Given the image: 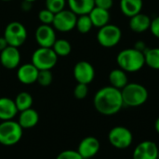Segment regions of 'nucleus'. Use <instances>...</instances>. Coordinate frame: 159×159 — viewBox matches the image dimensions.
Instances as JSON below:
<instances>
[{"label":"nucleus","instance_id":"c756f323","mask_svg":"<svg viewBox=\"0 0 159 159\" xmlns=\"http://www.w3.org/2000/svg\"><path fill=\"white\" fill-rule=\"evenodd\" d=\"M89 93V88L88 85L86 84H81V83H77V85L75 87L74 89V96L77 99V100H83L88 96Z\"/></svg>","mask_w":159,"mask_h":159},{"label":"nucleus","instance_id":"393cba45","mask_svg":"<svg viewBox=\"0 0 159 159\" xmlns=\"http://www.w3.org/2000/svg\"><path fill=\"white\" fill-rule=\"evenodd\" d=\"M52 49L58 57H66L72 51V46L69 41L65 39H56L52 46Z\"/></svg>","mask_w":159,"mask_h":159},{"label":"nucleus","instance_id":"b1692460","mask_svg":"<svg viewBox=\"0 0 159 159\" xmlns=\"http://www.w3.org/2000/svg\"><path fill=\"white\" fill-rule=\"evenodd\" d=\"M145 64L154 70H159V48H147L144 51Z\"/></svg>","mask_w":159,"mask_h":159},{"label":"nucleus","instance_id":"f257e3e1","mask_svg":"<svg viewBox=\"0 0 159 159\" xmlns=\"http://www.w3.org/2000/svg\"><path fill=\"white\" fill-rule=\"evenodd\" d=\"M93 104L98 113L102 116H114L124 106L121 90L112 86L100 89L94 95Z\"/></svg>","mask_w":159,"mask_h":159},{"label":"nucleus","instance_id":"2eb2a0df","mask_svg":"<svg viewBox=\"0 0 159 159\" xmlns=\"http://www.w3.org/2000/svg\"><path fill=\"white\" fill-rule=\"evenodd\" d=\"M39 70L31 62L19 66L17 71L18 80L24 85H31L37 81Z\"/></svg>","mask_w":159,"mask_h":159},{"label":"nucleus","instance_id":"aec40b11","mask_svg":"<svg viewBox=\"0 0 159 159\" xmlns=\"http://www.w3.org/2000/svg\"><path fill=\"white\" fill-rule=\"evenodd\" d=\"M89 16L92 21L93 26L102 28L109 23L110 21V13L109 10L100 8L97 7H94L93 9L89 13Z\"/></svg>","mask_w":159,"mask_h":159},{"label":"nucleus","instance_id":"20e7f679","mask_svg":"<svg viewBox=\"0 0 159 159\" xmlns=\"http://www.w3.org/2000/svg\"><path fill=\"white\" fill-rule=\"evenodd\" d=\"M22 129L16 121H2L0 123V144L4 146L15 145L22 137Z\"/></svg>","mask_w":159,"mask_h":159},{"label":"nucleus","instance_id":"58836bf2","mask_svg":"<svg viewBox=\"0 0 159 159\" xmlns=\"http://www.w3.org/2000/svg\"><path fill=\"white\" fill-rule=\"evenodd\" d=\"M2 1H5V2H7V1H10V0H2Z\"/></svg>","mask_w":159,"mask_h":159},{"label":"nucleus","instance_id":"1a4fd4ad","mask_svg":"<svg viewBox=\"0 0 159 159\" xmlns=\"http://www.w3.org/2000/svg\"><path fill=\"white\" fill-rule=\"evenodd\" d=\"M76 20H77L76 14H75L70 9L64 8L61 11L55 14L52 26L55 30L59 32L67 33L75 28Z\"/></svg>","mask_w":159,"mask_h":159},{"label":"nucleus","instance_id":"4be33fe9","mask_svg":"<svg viewBox=\"0 0 159 159\" xmlns=\"http://www.w3.org/2000/svg\"><path fill=\"white\" fill-rule=\"evenodd\" d=\"M109 81H110V84L112 87H114L117 89H120V90L124 87H126L129 83L127 73L120 68L114 69L110 72Z\"/></svg>","mask_w":159,"mask_h":159},{"label":"nucleus","instance_id":"4c0bfd02","mask_svg":"<svg viewBox=\"0 0 159 159\" xmlns=\"http://www.w3.org/2000/svg\"><path fill=\"white\" fill-rule=\"evenodd\" d=\"M25 1H28V2H31V3H34L35 0H25Z\"/></svg>","mask_w":159,"mask_h":159},{"label":"nucleus","instance_id":"5701e85b","mask_svg":"<svg viewBox=\"0 0 159 159\" xmlns=\"http://www.w3.org/2000/svg\"><path fill=\"white\" fill-rule=\"evenodd\" d=\"M14 102H15V104H16L18 111L21 112V111L27 110L29 108H32L33 97L30 93H28L26 91H22V92H20L16 96Z\"/></svg>","mask_w":159,"mask_h":159},{"label":"nucleus","instance_id":"412c9836","mask_svg":"<svg viewBox=\"0 0 159 159\" xmlns=\"http://www.w3.org/2000/svg\"><path fill=\"white\" fill-rule=\"evenodd\" d=\"M143 6V0H120V9L129 18L140 13Z\"/></svg>","mask_w":159,"mask_h":159},{"label":"nucleus","instance_id":"dca6fc26","mask_svg":"<svg viewBox=\"0 0 159 159\" xmlns=\"http://www.w3.org/2000/svg\"><path fill=\"white\" fill-rule=\"evenodd\" d=\"M14 100L7 97L0 98V120H12L18 114Z\"/></svg>","mask_w":159,"mask_h":159},{"label":"nucleus","instance_id":"6e6552de","mask_svg":"<svg viewBox=\"0 0 159 159\" xmlns=\"http://www.w3.org/2000/svg\"><path fill=\"white\" fill-rule=\"evenodd\" d=\"M122 32L120 28L115 24H106L100 28L97 34V40L99 44L103 48H114L121 40Z\"/></svg>","mask_w":159,"mask_h":159},{"label":"nucleus","instance_id":"0eeeda50","mask_svg":"<svg viewBox=\"0 0 159 159\" xmlns=\"http://www.w3.org/2000/svg\"><path fill=\"white\" fill-rule=\"evenodd\" d=\"M3 36L7 40L8 46L20 48L24 44L27 38V31L22 23L19 21H11L6 26Z\"/></svg>","mask_w":159,"mask_h":159},{"label":"nucleus","instance_id":"423d86ee","mask_svg":"<svg viewBox=\"0 0 159 159\" xmlns=\"http://www.w3.org/2000/svg\"><path fill=\"white\" fill-rule=\"evenodd\" d=\"M108 140L110 144L119 150L129 148L133 143L132 132L126 127H114L108 133Z\"/></svg>","mask_w":159,"mask_h":159},{"label":"nucleus","instance_id":"f3484780","mask_svg":"<svg viewBox=\"0 0 159 159\" xmlns=\"http://www.w3.org/2000/svg\"><path fill=\"white\" fill-rule=\"evenodd\" d=\"M151 20H152L148 15L140 12L137 15H134L130 18L129 27L134 33L142 34L150 29Z\"/></svg>","mask_w":159,"mask_h":159},{"label":"nucleus","instance_id":"a211bd4d","mask_svg":"<svg viewBox=\"0 0 159 159\" xmlns=\"http://www.w3.org/2000/svg\"><path fill=\"white\" fill-rule=\"evenodd\" d=\"M38 121H39V115L34 109L29 108L27 110L20 112L18 123L23 129L34 128V126L37 125Z\"/></svg>","mask_w":159,"mask_h":159},{"label":"nucleus","instance_id":"c85d7f7f","mask_svg":"<svg viewBox=\"0 0 159 159\" xmlns=\"http://www.w3.org/2000/svg\"><path fill=\"white\" fill-rule=\"evenodd\" d=\"M55 14L48 10V8H44L39 11L38 13V19L41 21V24H47V25H52L53 20H54Z\"/></svg>","mask_w":159,"mask_h":159},{"label":"nucleus","instance_id":"ea45409f","mask_svg":"<svg viewBox=\"0 0 159 159\" xmlns=\"http://www.w3.org/2000/svg\"><path fill=\"white\" fill-rule=\"evenodd\" d=\"M157 159H159V153H158V158H157Z\"/></svg>","mask_w":159,"mask_h":159},{"label":"nucleus","instance_id":"f704fd0d","mask_svg":"<svg viewBox=\"0 0 159 159\" xmlns=\"http://www.w3.org/2000/svg\"><path fill=\"white\" fill-rule=\"evenodd\" d=\"M20 7H21V9H22L23 11H29V10H31V8H32V3L23 0L22 3H21V5H20Z\"/></svg>","mask_w":159,"mask_h":159},{"label":"nucleus","instance_id":"39448f33","mask_svg":"<svg viewBox=\"0 0 159 159\" xmlns=\"http://www.w3.org/2000/svg\"><path fill=\"white\" fill-rule=\"evenodd\" d=\"M58 61V56L52 48L39 47L32 55V63L40 70H51Z\"/></svg>","mask_w":159,"mask_h":159},{"label":"nucleus","instance_id":"bb28decb","mask_svg":"<svg viewBox=\"0 0 159 159\" xmlns=\"http://www.w3.org/2000/svg\"><path fill=\"white\" fill-rule=\"evenodd\" d=\"M53 80L51 70H40L37 76V83L42 87H48Z\"/></svg>","mask_w":159,"mask_h":159},{"label":"nucleus","instance_id":"72a5a7b5","mask_svg":"<svg viewBox=\"0 0 159 159\" xmlns=\"http://www.w3.org/2000/svg\"><path fill=\"white\" fill-rule=\"evenodd\" d=\"M146 44L144 43V42H143V41H138L136 44H135V48L136 49H138V50H140V51H142V52H143L144 53V51L147 49V48H146V46H145Z\"/></svg>","mask_w":159,"mask_h":159},{"label":"nucleus","instance_id":"7c9ffc66","mask_svg":"<svg viewBox=\"0 0 159 159\" xmlns=\"http://www.w3.org/2000/svg\"><path fill=\"white\" fill-rule=\"evenodd\" d=\"M56 159H84L77 151L75 150H65L58 155Z\"/></svg>","mask_w":159,"mask_h":159},{"label":"nucleus","instance_id":"6ab92c4d","mask_svg":"<svg viewBox=\"0 0 159 159\" xmlns=\"http://www.w3.org/2000/svg\"><path fill=\"white\" fill-rule=\"evenodd\" d=\"M69 9L77 16L89 14L95 7L94 0H67Z\"/></svg>","mask_w":159,"mask_h":159},{"label":"nucleus","instance_id":"ddd939ff","mask_svg":"<svg viewBox=\"0 0 159 159\" xmlns=\"http://www.w3.org/2000/svg\"><path fill=\"white\" fill-rule=\"evenodd\" d=\"M35 41L42 48H52L56 41L55 29L51 25L41 24L35 31Z\"/></svg>","mask_w":159,"mask_h":159},{"label":"nucleus","instance_id":"9b49d317","mask_svg":"<svg viewBox=\"0 0 159 159\" xmlns=\"http://www.w3.org/2000/svg\"><path fill=\"white\" fill-rule=\"evenodd\" d=\"M20 53L19 48L12 46H7L4 50L0 52V64L7 69L13 70L20 66Z\"/></svg>","mask_w":159,"mask_h":159},{"label":"nucleus","instance_id":"f03ea898","mask_svg":"<svg viewBox=\"0 0 159 159\" xmlns=\"http://www.w3.org/2000/svg\"><path fill=\"white\" fill-rule=\"evenodd\" d=\"M116 62L119 68L126 73H135L145 65L144 53L135 48H126L117 54Z\"/></svg>","mask_w":159,"mask_h":159},{"label":"nucleus","instance_id":"7ed1b4c3","mask_svg":"<svg viewBox=\"0 0 159 159\" xmlns=\"http://www.w3.org/2000/svg\"><path fill=\"white\" fill-rule=\"evenodd\" d=\"M123 103L129 107H139L144 104L148 100L147 89L138 83H128L121 89Z\"/></svg>","mask_w":159,"mask_h":159},{"label":"nucleus","instance_id":"cd10ccee","mask_svg":"<svg viewBox=\"0 0 159 159\" xmlns=\"http://www.w3.org/2000/svg\"><path fill=\"white\" fill-rule=\"evenodd\" d=\"M66 0H46V8L53 12L54 14L64 9Z\"/></svg>","mask_w":159,"mask_h":159},{"label":"nucleus","instance_id":"473e14b6","mask_svg":"<svg viewBox=\"0 0 159 159\" xmlns=\"http://www.w3.org/2000/svg\"><path fill=\"white\" fill-rule=\"evenodd\" d=\"M151 33L159 39V16L154 18L151 20V25H150V29Z\"/></svg>","mask_w":159,"mask_h":159},{"label":"nucleus","instance_id":"f8f14e48","mask_svg":"<svg viewBox=\"0 0 159 159\" xmlns=\"http://www.w3.org/2000/svg\"><path fill=\"white\" fill-rule=\"evenodd\" d=\"M159 149L156 143L152 141H143L134 149L132 159H157Z\"/></svg>","mask_w":159,"mask_h":159},{"label":"nucleus","instance_id":"c9c22d12","mask_svg":"<svg viewBox=\"0 0 159 159\" xmlns=\"http://www.w3.org/2000/svg\"><path fill=\"white\" fill-rule=\"evenodd\" d=\"M7 46H8V44H7V40L5 39V37L4 36H0V52L2 50H4Z\"/></svg>","mask_w":159,"mask_h":159},{"label":"nucleus","instance_id":"4468645a","mask_svg":"<svg viewBox=\"0 0 159 159\" xmlns=\"http://www.w3.org/2000/svg\"><path fill=\"white\" fill-rule=\"evenodd\" d=\"M101 143L99 140L93 136H89L84 138L80 142L76 151L84 159H89L92 158L99 153Z\"/></svg>","mask_w":159,"mask_h":159},{"label":"nucleus","instance_id":"e433bc0d","mask_svg":"<svg viewBox=\"0 0 159 159\" xmlns=\"http://www.w3.org/2000/svg\"><path fill=\"white\" fill-rule=\"evenodd\" d=\"M155 129H156V131L159 134V117L156 120V123H155Z\"/></svg>","mask_w":159,"mask_h":159},{"label":"nucleus","instance_id":"a878e982","mask_svg":"<svg viewBox=\"0 0 159 159\" xmlns=\"http://www.w3.org/2000/svg\"><path fill=\"white\" fill-rule=\"evenodd\" d=\"M92 27H93V24H92V21H91L89 14L77 16L75 28L77 29V31L79 33L88 34L89 32H90Z\"/></svg>","mask_w":159,"mask_h":159},{"label":"nucleus","instance_id":"9d476101","mask_svg":"<svg viewBox=\"0 0 159 159\" xmlns=\"http://www.w3.org/2000/svg\"><path fill=\"white\" fill-rule=\"evenodd\" d=\"M74 77L77 83L89 85L94 80L95 69L89 61H78L74 67Z\"/></svg>","mask_w":159,"mask_h":159},{"label":"nucleus","instance_id":"2f4dec72","mask_svg":"<svg viewBox=\"0 0 159 159\" xmlns=\"http://www.w3.org/2000/svg\"><path fill=\"white\" fill-rule=\"evenodd\" d=\"M94 3H95V7L109 10L113 7L114 1L113 0H94Z\"/></svg>","mask_w":159,"mask_h":159}]
</instances>
